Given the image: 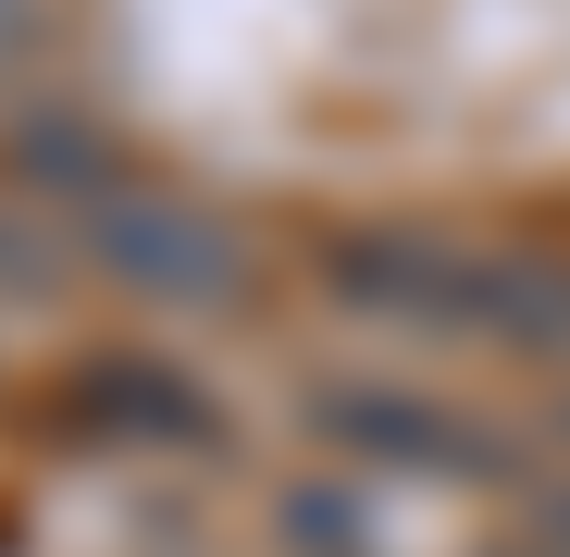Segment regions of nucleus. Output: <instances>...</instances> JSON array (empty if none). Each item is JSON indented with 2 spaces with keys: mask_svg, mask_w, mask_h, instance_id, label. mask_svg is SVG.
<instances>
[{
  "mask_svg": "<svg viewBox=\"0 0 570 557\" xmlns=\"http://www.w3.org/2000/svg\"><path fill=\"white\" fill-rule=\"evenodd\" d=\"M38 38V13H26V0H0V74H13V50Z\"/></svg>",
  "mask_w": 570,
  "mask_h": 557,
  "instance_id": "nucleus-3",
  "label": "nucleus"
},
{
  "mask_svg": "<svg viewBox=\"0 0 570 557\" xmlns=\"http://www.w3.org/2000/svg\"><path fill=\"white\" fill-rule=\"evenodd\" d=\"M323 434H347L360 458H410V471H459V421L434 397H397V385H360V397H323Z\"/></svg>",
  "mask_w": 570,
  "mask_h": 557,
  "instance_id": "nucleus-2",
  "label": "nucleus"
},
{
  "mask_svg": "<svg viewBox=\"0 0 570 557\" xmlns=\"http://www.w3.org/2000/svg\"><path fill=\"white\" fill-rule=\"evenodd\" d=\"M87 248H100L112 286L161 298V310H212L248 286V248L199 211V199H137V186H100L87 199Z\"/></svg>",
  "mask_w": 570,
  "mask_h": 557,
  "instance_id": "nucleus-1",
  "label": "nucleus"
}]
</instances>
